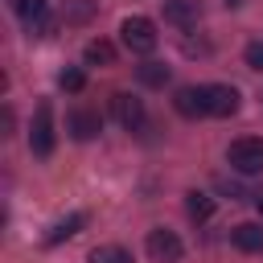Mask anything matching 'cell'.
<instances>
[{
    "label": "cell",
    "instance_id": "obj_1",
    "mask_svg": "<svg viewBox=\"0 0 263 263\" xmlns=\"http://www.w3.org/2000/svg\"><path fill=\"white\" fill-rule=\"evenodd\" d=\"M226 160H230V168H234V173H242V177L263 173V140H255V136L234 140V144L226 148Z\"/></svg>",
    "mask_w": 263,
    "mask_h": 263
},
{
    "label": "cell",
    "instance_id": "obj_2",
    "mask_svg": "<svg viewBox=\"0 0 263 263\" xmlns=\"http://www.w3.org/2000/svg\"><path fill=\"white\" fill-rule=\"evenodd\" d=\"M119 41L132 49V53H152L156 49V25L148 21V16H127L123 25H119Z\"/></svg>",
    "mask_w": 263,
    "mask_h": 263
},
{
    "label": "cell",
    "instance_id": "obj_3",
    "mask_svg": "<svg viewBox=\"0 0 263 263\" xmlns=\"http://www.w3.org/2000/svg\"><path fill=\"white\" fill-rule=\"evenodd\" d=\"M29 148H33V156H49V152H53V107H49V99H41L37 111H33Z\"/></svg>",
    "mask_w": 263,
    "mask_h": 263
},
{
    "label": "cell",
    "instance_id": "obj_4",
    "mask_svg": "<svg viewBox=\"0 0 263 263\" xmlns=\"http://www.w3.org/2000/svg\"><path fill=\"white\" fill-rule=\"evenodd\" d=\"M8 8L21 16V25H25L29 37H45L53 29V16H49V4L45 0H8Z\"/></svg>",
    "mask_w": 263,
    "mask_h": 263
},
{
    "label": "cell",
    "instance_id": "obj_5",
    "mask_svg": "<svg viewBox=\"0 0 263 263\" xmlns=\"http://www.w3.org/2000/svg\"><path fill=\"white\" fill-rule=\"evenodd\" d=\"M144 247H148V255L156 259V263H177L181 255H185V242L173 234V230H164V226H156V230H148V238H144Z\"/></svg>",
    "mask_w": 263,
    "mask_h": 263
},
{
    "label": "cell",
    "instance_id": "obj_6",
    "mask_svg": "<svg viewBox=\"0 0 263 263\" xmlns=\"http://www.w3.org/2000/svg\"><path fill=\"white\" fill-rule=\"evenodd\" d=\"M111 111H115V119H119V127H127V132H140L144 127V103L136 99V95H127V90H115L111 95Z\"/></svg>",
    "mask_w": 263,
    "mask_h": 263
},
{
    "label": "cell",
    "instance_id": "obj_7",
    "mask_svg": "<svg viewBox=\"0 0 263 263\" xmlns=\"http://www.w3.org/2000/svg\"><path fill=\"white\" fill-rule=\"evenodd\" d=\"M238 90L234 86H226V82H210L205 86V107H210V115H218V119H230L234 111H238Z\"/></svg>",
    "mask_w": 263,
    "mask_h": 263
},
{
    "label": "cell",
    "instance_id": "obj_8",
    "mask_svg": "<svg viewBox=\"0 0 263 263\" xmlns=\"http://www.w3.org/2000/svg\"><path fill=\"white\" fill-rule=\"evenodd\" d=\"M173 107H177L181 119H201V115H210V107H205V86H181V90L173 95Z\"/></svg>",
    "mask_w": 263,
    "mask_h": 263
},
{
    "label": "cell",
    "instance_id": "obj_9",
    "mask_svg": "<svg viewBox=\"0 0 263 263\" xmlns=\"http://www.w3.org/2000/svg\"><path fill=\"white\" fill-rule=\"evenodd\" d=\"M164 21L177 29H193L201 21V0H164Z\"/></svg>",
    "mask_w": 263,
    "mask_h": 263
},
{
    "label": "cell",
    "instance_id": "obj_10",
    "mask_svg": "<svg viewBox=\"0 0 263 263\" xmlns=\"http://www.w3.org/2000/svg\"><path fill=\"white\" fill-rule=\"evenodd\" d=\"M66 127H70V136H74V140H82V144H86V140H95V136L103 132V115H99V111L78 107V111L70 115V123H66Z\"/></svg>",
    "mask_w": 263,
    "mask_h": 263
},
{
    "label": "cell",
    "instance_id": "obj_11",
    "mask_svg": "<svg viewBox=\"0 0 263 263\" xmlns=\"http://www.w3.org/2000/svg\"><path fill=\"white\" fill-rule=\"evenodd\" d=\"M230 242H234L238 251L255 255V251H263V226H259V222H238V226L230 230Z\"/></svg>",
    "mask_w": 263,
    "mask_h": 263
},
{
    "label": "cell",
    "instance_id": "obj_12",
    "mask_svg": "<svg viewBox=\"0 0 263 263\" xmlns=\"http://www.w3.org/2000/svg\"><path fill=\"white\" fill-rule=\"evenodd\" d=\"M86 226V214H70V218H58L49 230H45V247H58V242H66V238H74L78 230Z\"/></svg>",
    "mask_w": 263,
    "mask_h": 263
},
{
    "label": "cell",
    "instance_id": "obj_13",
    "mask_svg": "<svg viewBox=\"0 0 263 263\" xmlns=\"http://www.w3.org/2000/svg\"><path fill=\"white\" fill-rule=\"evenodd\" d=\"M185 210H189L193 222H210V218H214V197L201 193V189H189V193H185Z\"/></svg>",
    "mask_w": 263,
    "mask_h": 263
},
{
    "label": "cell",
    "instance_id": "obj_14",
    "mask_svg": "<svg viewBox=\"0 0 263 263\" xmlns=\"http://www.w3.org/2000/svg\"><path fill=\"white\" fill-rule=\"evenodd\" d=\"M136 78L144 86H164L168 82V66L164 62H144V66H136Z\"/></svg>",
    "mask_w": 263,
    "mask_h": 263
},
{
    "label": "cell",
    "instance_id": "obj_15",
    "mask_svg": "<svg viewBox=\"0 0 263 263\" xmlns=\"http://www.w3.org/2000/svg\"><path fill=\"white\" fill-rule=\"evenodd\" d=\"M82 58H86V66H111V62H115V49H111L107 41H90Z\"/></svg>",
    "mask_w": 263,
    "mask_h": 263
},
{
    "label": "cell",
    "instance_id": "obj_16",
    "mask_svg": "<svg viewBox=\"0 0 263 263\" xmlns=\"http://www.w3.org/2000/svg\"><path fill=\"white\" fill-rule=\"evenodd\" d=\"M90 263H132V255L111 242V247H95V251H90Z\"/></svg>",
    "mask_w": 263,
    "mask_h": 263
},
{
    "label": "cell",
    "instance_id": "obj_17",
    "mask_svg": "<svg viewBox=\"0 0 263 263\" xmlns=\"http://www.w3.org/2000/svg\"><path fill=\"white\" fill-rule=\"evenodd\" d=\"M90 12H95L90 0H66V21H86Z\"/></svg>",
    "mask_w": 263,
    "mask_h": 263
},
{
    "label": "cell",
    "instance_id": "obj_18",
    "mask_svg": "<svg viewBox=\"0 0 263 263\" xmlns=\"http://www.w3.org/2000/svg\"><path fill=\"white\" fill-rule=\"evenodd\" d=\"M242 62H247L251 70H259V74H263V41H251V45L242 49Z\"/></svg>",
    "mask_w": 263,
    "mask_h": 263
},
{
    "label": "cell",
    "instance_id": "obj_19",
    "mask_svg": "<svg viewBox=\"0 0 263 263\" xmlns=\"http://www.w3.org/2000/svg\"><path fill=\"white\" fill-rule=\"evenodd\" d=\"M58 82H62V90H82V82H86V78H82V70H62V74H58Z\"/></svg>",
    "mask_w": 263,
    "mask_h": 263
},
{
    "label": "cell",
    "instance_id": "obj_20",
    "mask_svg": "<svg viewBox=\"0 0 263 263\" xmlns=\"http://www.w3.org/2000/svg\"><path fill=\"white\" fill-rule=\"evenodd\" d=\"M255 205H259V214H263V193H259V197H255Z\"/></svg>",
    "mask_w": 263,
    "mask_h": 263
},
{
    "label": "cell",
    "instance_id": "obj_21",
    "mask_svg": "<svg viewBox=\"0 0 263 263\" xmlns=\"http://www.w3.org/2000/svg\"><path fill=\"white\" fill-rule=\"evenodd\" d=\"M226 4H230V8H234V4H242V0H226Z\"/></svg>",
    "mask_w": 263,
    "mask_h": 263
}]
</instances>
